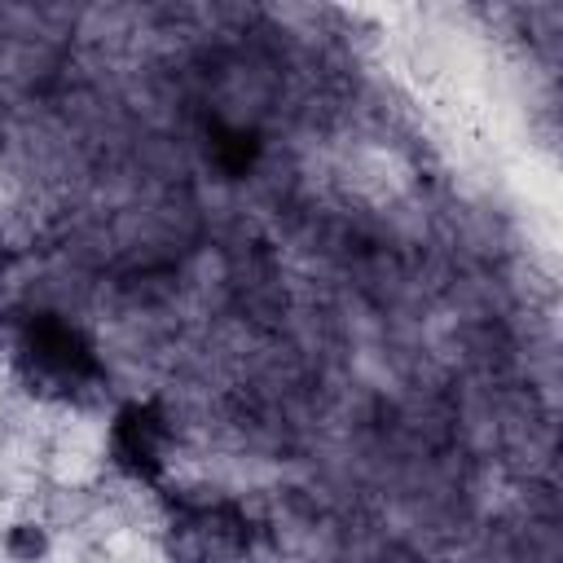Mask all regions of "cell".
Segmentation results:
<instances>
[{
    "mask_svg": "<svg viewBox=\"0 0 563 563\" xmlns=\"http://www.w3.org/2000/svg\"><path fill=\"white\" fill-rule=\"evenodd\" d=\"M0 554L9 563H48L53 559V528L35 515L9 519L0 532Z\"/></svg>",
    "mask_w": 563,
    "mask_h": 563,
    "instance_id": "6da1fadb",
    "label": "cell"
}]
</instances>
